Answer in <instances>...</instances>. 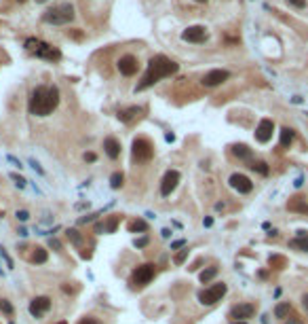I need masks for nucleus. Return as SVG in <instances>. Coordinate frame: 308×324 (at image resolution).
Masks as SVG:
<instances>
[{
  "instance_id": "4c0bfd02",
  "label": "nucleus",
  "mask_w": 308,
  "mask_h": 324,
  "mask_svg": "<svg viewBox=\"0 0 308 324\" xmlns=\"http://www.w3.org/2000/svg\"><path fill=\"white\" fill-rule=\"evenodd\" d=\"M146 244H148V239H146V238H142V239H137V241H135V246H137V248H144Z\"/></svg>"
},
{
  "instance_id": "58836bf2",
  "label": "nucleus",
  "mask_w": 308,
  "mask_h": 324,
  "mask_svg": "<svg viewBox=\"0 0 308 324\" xmlns=\"http://www.w3.org/2000/svg\"><path fill=\"white\" fill-rule=\"evenodd\" d=\"M95 159H97V157H95V152H87V155H85V161H95Z\"/></svg>"
},
{
  "instance_id": "6ab92c4d",
  "label": "nucleus",
  "mask_w": 308,
  "mask_h": 324,
  "mask_svg": "<svg viewBox=\"0 0 308 324\" xmlns=\"http://www.w3.org/2000/svg\"><path fill=\"white\" fill-rule=\"evenodd\" d=\"M47 259H49V254H47L44 248H34V252L30 254V260H32V263H38V265L47 263Z\"/></svg>"
},
{
  "instance_id": "20e7f679",
  "label": "nucleus",
  "mask_w": 308,
  "mask_h": 324,
  "mask_svg": "<svg viewBox=\"0 0 308 324\" xmlns=\"http://www.w3.org/2000/svg\"><path fill=\"white\" fill-rule=\"evenodd\" d=\"M25 49H28L30 53H34L36 57H42V60H51V62H57V60L61 57L59 49L51 47L49 43L38 41V38H28V41H25Z\"/></svg>"
},
{
  "instance_id": "c9c22d12",
  "label": "nucleus",
  "mask_w": 308,
  "mask_h": 324,
  "mask_svg": "<svg viewBox=\"0 0 308 324\" xmlns=\"http://www.w3.org/2000/svg\"><path fill=\"white\" fill-rule=\"evenodd\" d=\"M285 324H304L302 320H300V318H296V316H291V318H287L285 320Z\"/></svg>"
},
{
  "instance_id": "f03ea898",
  "label": "nucleus",
  "mask_w": 308,
  "mask_h": 324,
  "mask_svg": "<svg viewBox=\"0 0 308 324\" xmlns=\"http://www.w3.org/2000/svg\"><path fill=\"white\" fill-rule=\"evenodd\" d=\"M177 64L169 60V57H165V55H154L150 64H148V70H146V74H144V79L142 83L137 85V91H144V89H148L152 87L154 83H158L160 79H165V76H171V74H175L177 72Z\"/></svg>"
},
{
  "instance_id": "2f4dec72",
  "label": "nucleus",
  "mask_w": 308,
  "mask_h": 324,
  "mask_svg": "<svg viewBox=\"0 0 308 324\" xmlns=\"http://www.w3.org/2000/svg\"><path fill=\"white\" fill-rule=\"evenodd\" d=\"M287 2L293 4L296 9H304V6H306V0H287Z\"/></svg>"
},
{
  "instance_id": "9d476101",
  "label": "nucleus",
  "mask_w": 308,
  "mask_h": 324,
  "mask_svg": "<svg viewBox=\"0 0 308 324\" xmlns=\"http://www.w3.org/2000/svg\"><path fill=\"white\" fill-rule=\"evenodd\" d=\"M228 182H230V187H232L234 191H239V193H243V195L251 193V191H253V182L249 180L245 174H232Z\"/></svg>"
},
{
  "instance_id": "6e6552de",
  "label": "nucleus",
  "mask_w": 308,
  "mask_h": 324,
  "mask_svg": "<svg viewBox=\"0 0 308 324\" xmlns=\"http://www.w3.org/2000/svg\"><path fill=\"white\" fill-rule=\"evenodd\" d=\"M255 314V305L253 303H239V305H234L232 309H230V318H232V322L234 320H239V322H245L249 320Z\"/></svg>"
},
{
  "instance_id": "f3484780",
  "label": "nucleus",
  "mask_w": 308,
  "mask_h": 324,
  "mask_svg": "<svg viewBox=\"0 0 308 324\" xmlns=\"http://www.w3.org/2000/svg\"><path fill=\"white\" fill-rule=\"evenodd\" d=\"M104 149H106V155L110 157V159H118L120 157V142H118L116 138L108 136L104 140Z\"/></svg>"
},
{
  "instance_id": "dca6fc26",
  "label": "nucleus",
  "mask_w": 308,
  "mask_h": 324,
  "mask_svg": "<svg viewBox=\"0 0 308 324\" xmlns=\"http://www.w3.org/2000/svg\"><path fill=\"white\" fill-rule=\"evenodd\" d=\"M287 210H289V212H298V214H308V203H306V197H302V195L291 197L289 203H287Z\"/></svg>"
},
{
  "instance_id": "b1692460",
  "label": "nucleus",
  "mask_w": 308,
  "mask_h": 324,
  "mask_svg": "<svg viewBox=\"0 0 308 324\" xmlns=\"http://www.w3.org/2000/svg\"><path fill=\"white\" fill-rule=\"evenodd\" d=\"M116 225H118V216L114 214V216H110V218H108V222H106V225H99V227H97V231H101V229H104V231L112 233L114 229H116Z\"/></svg>"
},
{
  "instance_id": "e433bc0d",
  "label": "nucleus",
  "mask_w": 308,
  "mask_h": 324,
  "mask_svg": "<svg viewBox=\"0 0 308 324\" xmlns=\"http://www.w3.org/2000/svg\"><path fill=\"white\" fill-rule=\"evenodd\" d=\"M17 218H19V220H28V218H30V214L25 212V210H21V212H17Z\"/></svg>"
},
{
  "instance_id": "ea45409f",
  "label": "nucleus",
  "mask_w": 308,
  "mask_h": 324,
  "mask_svg": "<svg viewBox=\"0 0 308 324\" xmlns=\"http://www.w3.org/2000/svg\"><path fill=\"white\" fill-rule=\"evenodd\" d=\"M302 305H304V309L308 311V292H306V295L302 297Z\"/></svg>"
},
{
  "instance_id": "79ce46f5",
  "label": "nucleus",
  "mask_w": 308,
  "mask_h": 324,
  "mask_svg": "<svg viewBox=\"0 0 308 324\" xmlns=\"http://www.w3.org/2000/svg\"><path fill=\"white\" fill-rule=\"evenodd\" d=\"M196 2H207V0H196Z\"/></svg>"
},
{
  "instance_id": "39448f33",
  "label": "nucleus",
  "mask_w": 308,
  "mask_h": 324,
  "mask_svg": "<svg viewBox=\"0 0 308 324\" xmlns=\"http://www.w3.org/2000/svg\"><path fill=\"white\" fill-rule=\"evenodd\" d=\"M154 155V146L148 138H135L133 140V159L139 163H146L150 161Z\"/></svg>"
},
{
  "instance_id": "412c9836",
  "label": "nucleus",
  "mask_w": 308,
  "mask_h": 324,
  "mask_svg": "<svg viewBox=\"0 0 308 324\" xmlns=\"http://www.w3.org/2000/svg\"><path fill=\"white\" fill-rule=\"evenodd\" d=\"M291 142H293V130H289V127H283V130H281V146L287 149Z\"/></svg>"
},
{
  "instance_id": "0eeeda50",
  "label": "nucleus",
  "mask_w": 308,
  "mask_h": 324,
  "mask_svg": "<svg viewBox=\"0 0 308 324\" xmlns=\"http://www.w3.org/2000/svg\"><path fill=\"white\" fill-rule=\"evenodd\" d=\"M154 276H156V267H154L152 263H144V265H139L137 269L133 271L131 282L135 284V286H146V284L152 282Z\"/></svg>"
},
{
  "instance_id": "423d86ee",
  "label": "nucleus",
  "mask_w": 308,
  "mask_h": 324,
  "mask_svg": "<svg viewBox=\"0 0 308 324\" xmlns=\"http://www.w3.org/2000/svg\"><path fill=\"white\" fill-rule=\"evenodd\" d=\"M226 295V284H213L209 286V288H205L198 292V301L203 305H215L217 301H222V297Z\"/></svg>"
},
{
  "instance_id": "37998d69",
  "label": "nucleus",
  "mask_w": 308,
  "mask_h": 324,
  "mask_svg": "<svg viewBox=\"0 0 308 324\" xmlns=\"http://www.w3.org/2000/svg\"><path fill=\"white\" fill-rule=\"evenodd\" d=\"M57 324H68V322H63V320H61V322H57Z\"/></svg>"
},
{
  "instance_id": "4be33fe9",
  "label": "nucleus",
  "mask_w": 308,
  "mask_h": 324,
  "mask_svg": "<svg viewBox=\"0 0 308 324\" xmlns=\"http://www.w3.org/2000/svg\"><path fill=\"white\" fill-rule=\"evenodd\" d=\"M232 152H234V155L239 157V159H249V157H251V151H249L245 144H234V146H232Z\"/></svg>"
},
{
  "instance_id": "c756f323",
  "label": "nucleus",
  "mask_w": 308,
  "mask_h": 324,
  "mask_svg": "<svg viewBox=\"0 0 308 324\" xmlns=\"http://www.w3.org/2000/svg\"><path fill=\"white\" fill-rule=\"evenodd\" d=\"M0 309H2L4 311V314H13V305L9 303V301H4V299H0Z\"/></svg>"
},
{
  "instance_id": "1a4fd4ad",
  "label": "nucleus",
  "mask_w": 308,
  "mask_h": 324,
  "mask_svg": "<svg viewBox=\"0 0 308 324\" xmlns=\"http://www.w3.org/2000/svg\"><path fill=\"white\" fill-rule=\"evenodd\" d=\"M272 131H274V123L270 119H262L260 123H258V127H255V140L258 142H262V144H266L268 140L272 138Z\"/></svg>"
},
{
  "instance_id": "72a5a7b5",
  "label": "nucleus",
  "mask_w": 308,
  "mask_h": 324,
  "mask_svg": "<svg viewBox=\"0 0 308 324\" xmlns=\"http://www.w3.org/2000/svg\"><path fill=\"white\" fill-rule=\"evenodd\" d=\"M285 263V259H281V257H270V265H283Z\"/></svg>"
},
{
  "instance_id": "393cba45",
  "label": "nucleus",
  "mask_w": 308,
  "mask_h": 324,
  "mask_svg": "<svg viewBox=\"0 0 308 324\" xmlns=\"http://www.w3.org/2000/svg\"><path fill=\"white\" fill-rule=\"evenodd\" d=\"M217 276V267H207L205 271H201V282L203 284H207V282H211Z\"/></svg>"
},
{
  "instance_id": "bb28decb",
  "label": "nucleus",
  "mask_w": 308,
  "mask_h": 324,
  "mask_svg": "<svg viewBox=\"0 0 308 324\" xmlns=\"http://www.w3.org/2000/svg\"><path fill=\"white\" fill-rule=\"evenodd\" d=\"M249 168L255 170V172H260L262 176L268 174V163L266 161H251V163H249Z\"/></svg>"
},
{
  "instance_id": "ddd939ff",
  "label": "nucleus",
  "mask_w": 308,
  "mask_h": 324,
  "mask_svg": "<svg viewBox=\"0 0 308 324\" xmlns=\"http://www.w3.org/2000/svg\"><path fill=\"white\" fill-rule=\"evenodd\" d=\"M177 182H179V172L177 170H169L165 174L163 178V182H160V195H171V191L177 187Z\"/></svg>"
},
{
  "instance_id": "5701e85b",
  "label": "nucleus",
  "mask_w": 308,
  "mask_h": 324,
  "mask_svg": "<svg viewBox=\"0 0 308 324\" xmlns=\"http://www.w3.org/2000/svg\"><path fill=\"white\" fill-rule=\"evenodd\" d=\"M139 112H142V108L133 106V108H129V110H123V112H118V119H120V121H131L133 117H137Z\"/></svg>"
},
{
  "instance_id": "2eb2a0df",
  "label": "nucleus",
  "mask_w": 308,
  "mask_h": 324,
  "mask_svg": "<svg viewBox=\"0 0 308 324\" xmlns=\"http://www.w3.org/2000/svg\"><path fill=\"white\" fill-rule=\"evenodd\" d=\"M182 38L188 43H203L207 38V30L203 25H190V28H186L182 32Z\"/></svg>"
},
{
  "instance_id": "f704fd0d",
  "label": "nucleus",
  "mask_w": 308,
  "mask_h": 324,
  "mask_svg": "<svg viewBox=\"0 0 308 324\" xmlns=\"http://www.w3.org/2000/svg\"><path fill=\"white\" fill-rule=\"evenodd\" d=\"M78 324H99V322L95 320V318H91V316H89V318H82V320H80Z\"/></svg>"
},
{
  "instance_id": "a19ab883",
  "label": "nucleus",
  "mask_w": 308,
  "mask_h": 324,
  "mask_svg": "<svg viewBox=\"0 0 308 324\" xmlns=\"http://www.w3.org/2000/svg\"><path fill=\"white\" fill-rule=\"evenodd\" d=\"M232 324H245V322H239V320H234V322H232Z\"/></svg>"
},
{
  "instance_id": "f8f14e48",
  "label": "nucleus",
  "mask_w": 308,
  "mask_h": 324,
  "mask_svg": "<svg viewBox=\"0 0 308 324\" xmlns=\"http://www.w3.org/2000/svg\"><path fill=\"white\" fill-rule=\"evenodd\" d=\"M230 79V72L228 70H211L203 76V85L205 87H215V85H222L224 81Z\"/></svg>"
},
{
  "instance_id": "473e14b6",
  "label": "nucleus",
  "mask_w": 308,
  "mask_h": 324,
  "mask_svg": "<svg viewBox=\"0 0 308 324\" xmlns=\"http://www.w3.org/2000/svg\"><path fill=\"white\" fill-rule=\"evenodd\" d=\"M11 178H13V180H15V182L19 184V187H25V178H21V176H17V174H11Z\"/></svg>"
},
{
  "instance_id": "7ed1b4c3",
  "label": "nucleus",
  "mask_w": 308,
  "mask_h": 324,
  "mask_svg": "<svg viewBox=\"0 0 308 324\" xmlns=\"http://www.w3.org/2000/svg\"><path fill=\"white\" fill-rule=\"evenodd\" d=\"M72 19H74V9H72V4H66V2L53 6V9H49L42 15L44 23H53V25H66Z\"/></svg>"
},
{
  "instance_id": "9b49d317",
  "label": "nucleus",
  "mask_w": 308,
  "mask_h": 324,
  "mask_svg": "<svg viewBox=\"0 0 308 324\" xmlns=\"http://www.w3.org/2000/svg\"><path fill=\"white\" fill-rule=\"evenodd\" d=\"M118 70H120V74H125V76H133L139 70L137 57L135 55H123L118 60Z\"/></svg>"
},
{
  "instance_id": "7c9ffc66",
  "label": "nucleus",
  "mask_w": 308,
  "mask_h": 324,
  "mask_svg": "<svg viewBox=\"0 0 308 324\" xmlns=\"http://www.w3.org/2000/svg\"><path fill=\"white\" fill-rule=\"evenodd\" d=\"M186 257H188V250H182V252H179L177 257H175V263H177V265H182L184 260H186Z\"/></svg>"
},
{
  "instance_id": "f257e3e1",
  "label": "nucleus",
  "mask_w": 308,
  "mask_h": 324,
  "mask_svg": "<svg viewBox=\"0 0 308 324\" xmlns=\"http://www.w3.org/2000/svg\"><path fill=\"white\" fill-rule=\"evenodd\" d=\"M59 104V89L55 85L53 87H36L32 91V98H30V112L36 114V117H47L51 114Z\"/></svg>"
},
{
  "instance_id": "cd10ccee",
  "label": "nucleus",
  "mask_w": 308,
  "mask_h": 324,
  "mask_svg": "<svg viewBox=\"0 0 308 324\" xmlns=\"http://www.w3.org/2000/svg\"><path fill=\"white\" fill-rule=\"evenodd\" d=\"M110 184H112V189L123 187V174H120V172H114L112 178H110Z\"/></svg>"
},
{
  "instance_id": "4468645a",
  "label": "nucleus",
  "mask_w": 308,
  "mask_h": 324,
  "mask_svg": "<svg viewBox=\"0 0 308 324\" xmlns=\"http://www.w3.org/2000/svg\"><path fill=\"white\" fill-rule=\"evenodd\" d=\"M51 309V299L49 297H36L30 303V314L34 318H42V314H47Z\"/></svg>"
},
{
  "instance_id": "a211bd4d",
  "label": "nucleus",
  "mask_w": 308,
  "mask_h": 324,
  "mask_svg": "<svg viewBox=\"0 0 308 324\" xmlns=\"http://www.w3.org/2000/svg\"><path fill=\"white\" fill-rule=\"evenodd\" d=\"M289 246H291V248H298V250H302V252H308V235H306L304 231H300V238L291 239Z\"/></svg>"
},
{
  "instance_id": "aec40b11",
  "label": "nucleus",
  "mask_w": 308,
  "mask_h": 324,
  "mask_svg": "<svg viewBox=\"0 0 308 324\" xmlns=\"http://www.w3.org/2000/svg\"><path fill=\"white\" fill-rule=\"evenodd\" d=\"M291 314V305L289 303H279L277 307H274V316L281 318V320H287Z\"/></svg>"
},
{
  "instance_id": "c85d7f7f",
  "label": "nucleus",
  "mask_w": 308,
  "mask_h": 324,
  "mask_svg": "<svg viewBox=\"0 0 308 324\" xmlns=\"http://www.w3.org/2000/svg\"><path fill=\"white\" fill-rule=\"evenodd\" d=\"M68 238L72 239L74 244H80V241H82V238L78 235V231H76V229H68Z\"/></svg>"
},
{
  "instance_id": "a878e982",
  "label": "nucleus",
  "mask_w": 308,
  "mask_h": 324,
  "mask_svg": "<svg viewBox=\"0 0 308 324\" xmlns=\"http://www.w3.org/2000/svg\"><path fill=\"white\" fill-rule=\"evenodd\" d=\"M129 231H142V233H146V231H148V225H146L142 218L131 220V222H129Z\"/></svg>"
},
{
  "instance_id": "c03bdc74",
  "label": "nucleus",
  "mask_w": 308,
  "mask_h": 324,
  "mask_svg": "<svg viewBox=\"0 0 308 324\" xmlns=\"http://www.w3.org/2000/svg\"><path fill=\"white\" fill-rule=\"evenodd\" d=\"M19 2H23V0H19Z\"/></svg>"
}]
</instances>
